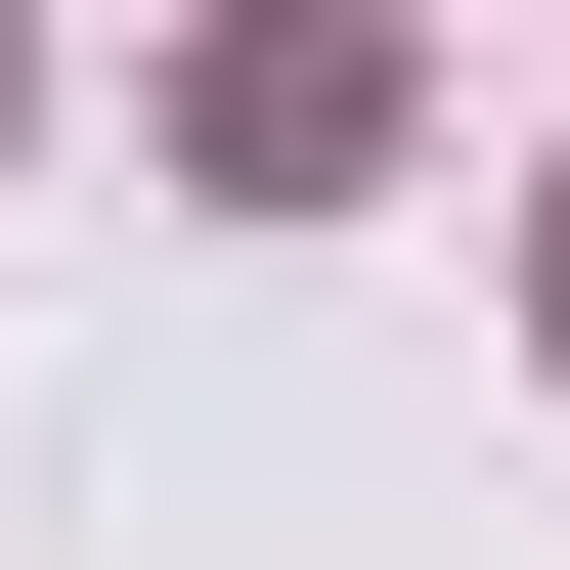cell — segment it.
Returning <instances> with one entry per match:
<instances>
[{"label": "cell", "mask_w": 570, "mask_h": 570, "mask_svg": "<svg viewBox=\"0 0 570 570\" xmlns=\"http://www.w3.org/2000/svg\"><path fill=\"white\" fill-rule=\"evenodd\" d=\"M176 176H219V219H352V176H395V45H352V0L176 45Z\"/></svg>", "instance_id": "1"}, {"label": "cell", "mask_w": 570, "mask_h": 570, "mask_svg": "<svg viewBox=\"0 0 570 570\" xmlns=\"http://www.w3.org/2000/svg\"><path fill=\"white\" fill-rule=\"evenodd\" d=\"M527 352H570V176H527Z\"/></svg>", "instance_id": "2"}]
</instances>
